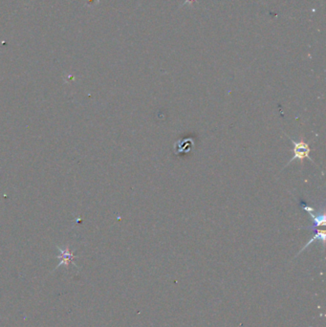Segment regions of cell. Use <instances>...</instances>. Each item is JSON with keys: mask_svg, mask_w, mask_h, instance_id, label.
Wrapping results in <instances>:
<instances>
[{"mask_svg": "<svg viewBox=\"0 0 326 327\" xmlns=\"http://www.w3.org/2000/svg\"><path fill=\"white\" fill-rule=\"evenodd\" d=\"M289 138H290V137H289ZM290 140H291L292 144L294 145V148H293V151H294V157L287 163V164H286L285 166L289 165L290 164L292 163L293 161H295V160L309 159V160H311L312 162H314V161L312 160V158L310 157L311 148H310V146H309V145H308L307 143H305L303 140L299 141V142H298V141H295V140H293V139H291V138H290Z\"/></svg>", "mask_w": 326, "mask_h": 327, "instance_id": "6da1fadb", "label": "cell"}, {"mask_svg": "<svg viewBox=\"0 0 326 327\" xmlns=\"http://www.w3.org/2000/svg\"><path fill=\"white\" fill-rule=\"evenodd\" d=\"M301 208L306 211L310 217L313 219V227H308V228H304V229H315L317 227H321V226H326V213L323 212L322 214H315V210L309 206L306 205H301Z\"/></svg>", "mask_w": 326, "mask_h": 327, "instance_id": "7a4b0ae2", "label": "cell"}, {"mask_svg": "<svg viewBox=\"0 0 326 327\" xmlns=\"http://www.w3.org/2000/svg\"><path fill=\"white\" fill-rule=\"evenodd\" d=\"M313 231H315V235L314 236L307 242V244L304 246L300 251H299V254L300 253H302L305 249H307L309 246L311 245L312 243H314L315 241H321L323 243V245L325 246L326 243V231L325 230H320V229H313Z\"/></svg>", "mask_w": 326, "mask_h": 327, "instance_id": "3957f363", "label": "cell"}, {"mask_svg": "<svg viewBox=\"0 0 326 327\" xmlns=\"http://www.w3.org/2000/svg\"><path fill=\"white\" fill-rule=\"evenodd\" d=\"M60 251H61V256H59V257L62 258V259H61V262L59 263L58 266H60L61 264H64V265H66V266H69V264L73 262V258H74V256L72 255V254L70 253V251H66V252H64V251H62V250H60Z\"/></svg>", "mask_w": 326, "mask_h": 327, "instance_id": "277c9868", "label": "cell"}]
</instances>
